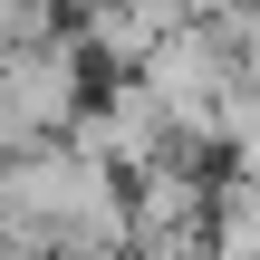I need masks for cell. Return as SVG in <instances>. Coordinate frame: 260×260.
<instances>
[{
  "mask_svg": "<svg viewBox=\"0 0 260 260\" xmlns=\"http://www.w3.org/2000/svg\"><path fill=\"white\" fill-rule=\"evenodd\" d=\"M0 116H10V154L58 145L87 116V48L68 29H48L29 48H0Z\"/></svg>",
  "mask_w": 260,
  "mask_h": 260,
  "instance_id": "6da1fadb",
  "label": "cell"
},
{
  "mask_svg": "<svg viewBox=\"0 0 260 260\" xmlns=\"http://www.w3.org/2000/svg\"><path fill=\"white\" fill-rule=\"evenodd\" d=\"M58 29V0H0V48H29Z\"/></svg>",
  "mask_w": 260,
  "mask_h": 260,
  "instance_id": "7a4b0ae2",
  "label": "cell"
}]
</instances>
